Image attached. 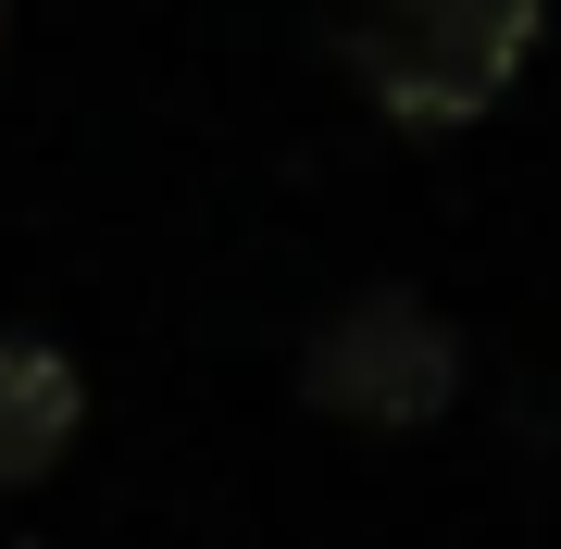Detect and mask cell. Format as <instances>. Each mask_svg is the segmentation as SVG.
I'll return each instance as SVG.
<instances>
[{
  "label": "cell",
  "mask_w": 561,
  "mask_h": 549,
  "mask_svg": "<svg viewBox=\"0 0 561 549\" xmlns=\"http://www.w3.org/2000/svg\"><path fill=\"white\" fill-rule=\"evenodd\" d=\"M549 38V0H350L337 62L400 138H461L512 101V76Z\"/></svg>",
  "instance_id": "obj_1"
},
{
  "label": "cell",
  "mask_w": 561,
  "mask_h": 549,
  "mask_svg": "<svg viewBox=\"0 0 561 549\" xmlns=\"http://www.w3.org/2000/svg\"><path fill=\"white\" fill-rule=\"evenodd\" d=\"M300 400L337 412V425H362V437L437 425V412L461 400V338H449V312L412 300V287H362V300H337V312L300 338Z\"/></svg>",
  "instance_id": "obj_2"
},
{
  "label": "cell",
  "mask_w": 561,
  "mask_h": 549,
  "mask_svg": "<svg viewBox=\"0 0 561 549\" xmlns=\"http://www.w3.org/2000/svg\"><path fill=\"white\" fill-rule=\"evenodd\" d=\"M88 425V375L50 338H0V488H38Z\"/></svg>",
  "instance_id": "obj_3"
},
{
  "label": "cell",
  "mask_w": 561,
  "mask_h": 549,
  "mask_svg": "<svg viewBox=\"0 0 561 549\" xmlns=\"http://www.w3.org/2000/svg\"><path fill=\"white\" fill-rule=\"evenodd\" d=\"M0 13H13V0H0Z\"/></svg>",
  "instance_id": "obj_4"
}]
</instances>
